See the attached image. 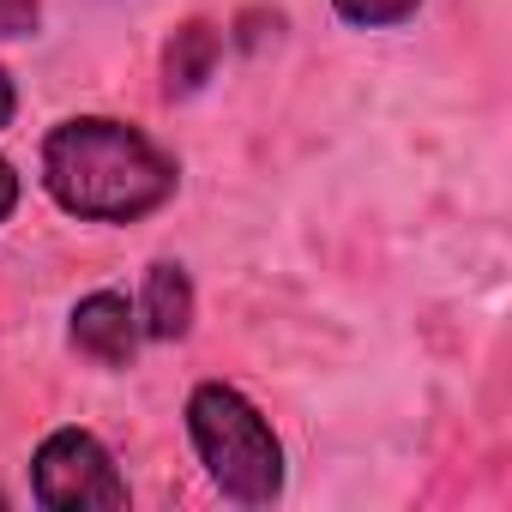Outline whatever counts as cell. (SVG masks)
I'll list each match as a JSON object with an SVG mask.
<instances>
[{
	"mask_svg": "<svg viewBox=\"0 0 512 512\" xmlns=\"http://www.w3.org/2000/svg\"><path fill=\"white\" fill-rule=\"evenodd\" d=\"M175 181V157L109 115H73L43 139V187L61 211L85 223L151 217L175 193Z\"/></svg>",
	"mask_w": 512,
	"mask_h": 512,
	"instance_id": "cell-1",
	"label": "cell"
},
{
	"mask_svg": "<svg viewBox=\"0 0 512 512\" xmlns=\"http://www.w3.org/2000/svg\"><path fill=\"white\" fill-rule=\"evenodd\" d=\"M187 434L193 452L205 464V476L241 500V506H266L284 494V446L272 434V422L253 410V398H241L223 380H205L187 392Z\"/></svg>",
	"mask_w": 512,
	"mask_h": 512,
	"instance_id": "cell-2",
	"label": "cell"
},
{
	"mask_svg": "<svg viewBox=\"0 0 512 512\" xmlns=\"http://www.w3.org/2000/svg\"><path fill=\"white\" fill-rule=\"evenodd\" d=\"M31 494L49 512H115L127 506V476L109 446L85 428H55L31 458Z\"/></svg>",
	"mask_w": 512,
	"mask_h": 512,
	"instance_id": "cell-3",
	"label": "cell"
},
{
	"mask_svg": "<svg viewBox=\"0 0 512 512\" xmlns=\"http://www.w3.org/2000/svg\"><path fill=\"white\" fill-rule=\"evenodd\" d=\"M73 350L103 362V368H127L133 350H139V308L121 296V290H91L79 308H73V326H67Z\"/></svg>",
	"mask_w": 512,
	"mask_h": 512,
	"instance_id": "cell-4",
	"label": "cell"
},
{
	"mask_svg": "<svg viewBox=\"0 0 512 512\" xmlns=\"http://www.w3.org/2000/svg\"><path fill=\"white\" fill-rule=\"evenodd\" d=\"M193 326V284H187V266L175 260H157L145 272V302H139V332L169 344V338H187Z\"/></svg>",
	"mask_w": 512,
	"mask_h": 512,
	"instance_id": "cell-5",
	"label": "cell"
},
{
	"mask_svg": "<svg viewBox=\"0 0 512 512\" xmlns=\"http://www.w3.org/2000/svg\"><path fill=\"white\" fill-rule=\"evenodd\" d=\"M217 55H223V31L205 25V19H187V25L169 37V49H163V91H169V97L205 91V79L217 73Z\"/></svg>",
	"mask_w": 512,
	"mask_h": 512,
	"instance_id": "cell-6",
	"label": "cell"
},
{
	"mask_svg": "<svg viewBox=\"0 0 512 512\" xmlns=\"http://www.w3.org/2000/svg\"><path fill=\"white\" fill-rule=\"evenodd\" d=\"M422 0H332V13L356 31H386V25H404Z\"/></svg>",
	"mask_w": 512,
	"mask_h": 512,
	"instance_id": "cell-7",
	"label": "cell"
},
{
	"mask_svg": "<svg viewBox=\"0 0 512 512\" xmlns=\"http://www.w3.org/2000/svg\"><path fill=\"white\" fill-rule=\"evenodd\" d=\"M43 19L37 0H0V43H13V37H31Z\"/></svg>",
	"mask_w": 512,
	"mask_h": 512,
	"instance_id": "cell-8",
	"label": "cell"
},
{
	"mask_svg": "<svg viewBox=\"0 0 512 512\" xmlns=\"http://www.w3.org/2000/svg\"><path fill=\"white\" fill-rule=\"evenodd\" d=\"M13 205H19V175H13V163L0 157V223L13 217Z\"/></svg>",
	"mask_w": 512,
	"mask_h": 512,
	"instance_id": "cell-9",
	"label": "cell"
},
{
	"mask_svg": "<svg viewBox=\"0 0 512 512\" xmlns=\"http://www.w3.org/2000/svg\"><path fill=\"white\" fill-rule=\"evenodd\" d=\"M13 109H19V91H13V79H7V73H0V127L13 121Z\"/></svg>",
	"mask_w": 512,
	"mask_h": 512,
	"instance_id": "cell-10",
	"label": "cell"
},
{
	"mask_svg": "<svg viewBox=\"0 0 512 512\" xmlns=\"http://www.w3.org/2000/svg\"><path fill=\"white\" fill-rule=\"evenodd\" d=\"M0 506H7V494H0Z\"/></svg>",
	"mask_w": 512,
	"mask_h": 512,
	"instance_id": "cell-11",
	"label": "cell"
}]
</instances>
